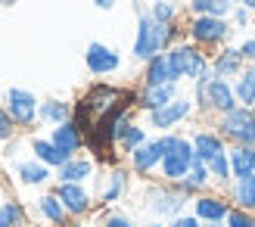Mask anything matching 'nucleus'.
<instances>
[{
  "mask_svg": "<svg viewBox=\"0 0 255 227\" xmlns=\"http://www.w3.org/2000/svg\"><path fill=\"white\" fill-rule=\"evenodd\" d=\"M193 103H196L199 112H209V115L212 112L215 115H224V112H231V109L240 106L237 94H234V84L218 78L212 69L202 75V78L193 81Z\"/></svg>",
  "mask_w": 255,
  "mask_h": 227,
  "instance_id": "1",
  "label": "nucleus"
},
{
  "mask_svg": "<svg viewBox=\"0 0 255 227\" xmlns=\"http://www.w3.org/2000/svg\"><path fill=\"white\" fill-rule=\"evenodd\" d=\"M174 25H162L149 16V12H140L137 16V37H134V59L140 62H149L156 59L162 50H168L171 41H174Z\"/></svg>",
  "mask_w": 255,
  "mask_h": 227,
  "instance_id": "2",
  "label": "nucleus"
},
{
  "mask_svg": "<svg viewBox=\"0 0 255 227\" xmlns=\"http://www.w3.org/2000/svg\"><path fill=\"white\" fill-rule=\"evenodd\" d=\"M190 203H193V199L184 196L174 184H165V181L149 184L146 193H143V209L152 215V221H165V224L181 218Z\"/></svg>",
  "mask_w": 255,
  "mask_h": 227,
  "instance_id": "3",
  "label": "nucleus"
},
{
  "mask_svg": "<svg viewBox=\"0 0 255 227\" xmlns=\"http://www.w3.org/2000/svg\"><path fill=\"white\" fill-rule=\"evenodd\" d=\"M193 162H196V149H193V140L184 134H177L171 131V140H168V149H165V159H162V165H159V178L165 184H177V181H184L190 168H193Z\"/></svg>",
  "mask_w": 255,
  "mask_h": 227,
  "instance_id": "4",
  "label": "nucleus"
},
{
  "mask_svg": "<svg viewBox=\"0 0 255 227\" xmlns=\"http://www.w3.org/2000/svg\"><path fill=\"white\" fill-rule=\"evenodd\" d=\"M215 131L231 146H255V109L237 106L231 112H224L215 121Z\"/></svg>",
  "mask_w": 255,
  "mask_h": 227,
  "instance_id": "5",
  "label": "nucleus"
},
{
  "mask_svg": "<svg viewBox=\"0 0 255 227\" xmlns=\"http://www.w3.org/2000/svg\"><path fill=\"white\" fill-rule=\"evenodd\" d=\"M168 59H171V69L177 75V81H196L212 69L209 56L202 53L196 44H174L168 50Z\"/></svg>",
  "mask_w": 255,
  "mask_h": 227,
  "instance_id": "6",
  "label": "nucleus"
},
{
  "mask_svg": "<svg viewBox=\"0 0 255 227\" xmlns=\"http://www.w3.org/2000/svg\"><path fill=\"white\" fill-rule=\"evenodd\" d=\"M168 140H171V134H159V137H149L140 149H134V153L128 156V168H131V174H137V178H149L152 171H159L162 159H165V149H168Z\"/></svg>",
  "mask_w": 255,
  "mask_h": 227,
  "instance_id": "7",
  "label": "nucleus"
},
{
  "mask_svg": "<svg viewBox=\"0 0 255 227\" xmlns=\"http://www.w3.org/2000/svg\"><path fill=\"white\" fill-rule=\"evenodd\" d=\"M3 109L9 112V118L16 121V128H31L37 124V109H41V100L25 87H9L3 97Z\"/></svg>",
  "mask_w": 255,
  "mask_h": 227,
  "instance_id": "8",
  "label": "nucleus"
},
{
  "mask_svg": "<svg viewBox=\"0 0 255 227\" xmlns=\"http://www.w3.org/2000/svg\"><path fill=\"white\" fill-rule=\"evenodd\" d=\"M196 112V103H193V97H177L171 100L168 106H162L156 112H149L146 121H149V128H156L159 134H171L177 124H184L190 115Z\"/></svg>",
  "mask_w": 255,
  "mask_h": 227,
  "instance_id": "9",
  "label": "nucleus"
},
{
  "mask_svg": "<svg viewBox=\"0 0 255 227\" xmlns=\"http://www.w3.org/2000/svg\"><path fill=\"white\" fill-rule=\"evenodd\" d=\"M53 193L59 196V203L66 206L72 221H84L87 215L97 212V203H94L91 190H87V184H56Z\"/></svg>",
  "mask_w": 255,
  "mask_h": 227,
  "instance_id": "10",
  "label": "nucleus"
},
{
  "mask_svg": "<svg viewBox=\"0 0 255 227\" xmlns=\"http://www.w3.org/2000/svg\"><path fill=\"white\" fill-rule=\"evenodd\" d=\"M131 168L125 165H109L106 174L100 178V209H112L116 203H122L125 193L131 190Z\"/></svg>",
  "mask_w": 255,
  "mask_h": 227,
  "instance_id": "11",
  "label": "nucleus"
},
{
  "mask_svg": "<svg viewBox=\"0 0 255 227\" xmlns=\"http://www.w3.org/2000/svg\"><path fill=\"white\" fill-rule=\"evenodd\" d=\"M193 215L202 221V224H215V221H227V215L234 212V203L227 199V193H218V190H206V193H199L193 203Z\"/></svg>",
  "mask_w": 255,
  "mask_h": 227,
  "instance_id": "12",
  "label": "nucleus"
},
{
  "mask_svg": "<svg viewBox=\"0 0 255 227\" xmlns=\"http://www.w3.org/2000/svg\"><path fill=\"white\" fill-rule=\"evenodd\" d=\"M190 37L193 44H202V47H215V44H224L227 34H231V25L224 19H215V16H196L190 22Z\"/></svg>",
  "mask_w": 255,
  "mask_h": 227,
  "instance_id": "13",
  "label": "nucleus"
},
{
  "mask_svg": "<svg viewBox=\"0 0 255 227\" xmlns=\"http://www.w3.org/2000/svg\"><path fill=\"white\" fill-rule=\"evenodd\" d=\"M84 66L91 69V75H112V72H119L122 56L112 47L100 44V41H91L87 50H84Z\"/></svg>",
  "mask_w": 255,
  "mask_h": 227,
  "instance_id": "14",
  "label": "nucleus"
},
{
  "mask_svg": "<svg viewBox=\"0 0 255 227\" xmlns=\"http://www.w3.org/2000/svg\"><path fill=\"white\" fill-rule=\"evenodd\" d=\"M146 140H149L146 128H143V124H137L131 115H125V118L116 124V146H119L122 156H131L134 149H140Z\"/></svg>",
  "mask_w": 255,
  "mask_h": 227,
  "instance_id": "15",
  "label": "nucleus"
},
{
  "mask_svg": "<svg viewBox=\"0 0 255 227\" xmlns=\"http://www.w3.org/2000/svg\"><path fill=\"white\" fill-rule=\"evenodd\" d=\"M12 178L22 187H44L53 181V168H47L37 159H16L12 162Z\"/></svg>",
  "mask_w": 255,
  "mask_h": 227,
  "instance_id": "16",
  "label": "nucleus"
},
{
  "mask_svg": "<svg viewBox=\"0 0 255 227\" xmlns=\"http://www.w3.org/2000/svg\"><path fill=\"white\" fill-rule=\"evenodd\" d=\"M94 171H97V162L91 156H75L53 171V181L56 184H87L94 178Z\"/></svg>",
  "mask_w": 255,
  "mask_h": 227,
  "instance_id": "17",
  "label": "nucleus"
},
{
  "mask_svg": "<svg viewBox=\"0 0 255 227\" xmlns=\"http://www.w3.org/2000/svg\"><path fill=\"white\" fill-rule=\"evenodd\" d=\"M190 140H193V149H196V159L199 162H209L212 159H218L227 153V143H224V137L218 131H212V128H202V131H193L190 134Z\"/></svg>",
  "mask_w": 255,
  "mask_h": 227,
  "instance_id": "18",
  "label": "nucleus"
},
{
  "mask_svg": "<svg viewBox=\"0 0 255 227\" xmlns=\"http://www.w3.org/2000/svg\"><path fill=\"white\" fill-rule=\"evenodd\" d=\"M50 140H53V146L66 159H75L84 149V134H81V128L75 121H66V124H59V128H53L50 131Z\"/></svg>",
  "mask_w": 255,
  "mask_h": 227,
  "instance_id": "19",
  "label": "nucleus"
},
{
  "mask_svg": "<svg viewBox=\"0 0 255 227\" xmlns=\"http://www.w3.org/2000/svg\"><path fill=\"white\" fill-rule=\"evenodd\" d=\"M34 209H37V218H41L44 224H50V227H69V224H72L66 206L59 203V196H56L53 190L37 196V199H34Z\"/></svg>",
  "mask_w": 255,
  "mask_h": 227,
  "instance_id": "20",
  "label": "nucleus"
},
{
  "mask_svg": "<svg viewBox=\"0 0 255 227\" xmlns=\"http://www.w3.org/2000/svg\"><path fill=\"white\" fill-rule=\"evenodd\" d=\"M177 84H156V87H140L137 94V109H143L146 115L149 112H156L162 106H168L171 100H177Z\"/></svg>",
  "mask_w": 255,
  "mask_h": 227,
  "instance_id": "21",
  "label": "nucleus"
},
{
  "mask_svg": "<svg viewBox=\"0 0 255 227\" xmlns=\"http://www.w3.org/2000/svg\"><path fill=\"white\" fill-rule=\"evenodd\" d=\"M246 69V59L240 56V50L237 47H224L221 53H215V59H212V72L218 75V78H240V72Z\"/></svg>",
  "mask_w": 255,
  "mask_h": 227,
  "instance_id": "22",
  "label": "nucleus"
},
{
  "mask_svg": "<svg viewBox=\"0 0 255 227\" xmlns=\"http://www.w3.org/2000/svg\"><path fill=\"white\" fill-rule=\"evenodd\" d=\"M156 84H181L177 75L171 69V59L168 53H159L156 59L146 62V72H143V87H156Z\"/></svg>",
  "mask_w": 255,
  "mask_h": 227,
  "instance_id": "23",
  "label": "nucleus"
},
{
  "mask_svg": "<svg viewBox=\"0 0 255 227\" xmlns=\"http://www.w3.org/2000/svg\"><path fill=\"white\" fill-rule=\"evenodd\" d=\"M72 103H66V100H41V109H37V121L41 124H50V128H59V124L72 121Z\"/></svg>",
  "mask_w": 255,
  "mask_h": 227,
  "instance_id": "24",
  "label": "nucleus"
},
{
  "mask_svg": "<svg viewBox=\"0 0 255 227\" xmlns=\"http://www.w3.org/2000/svg\"><path fill=\"white\" fill-rule=\"evenodd\" d=\"M227 199L234 203V209L255 212V174H246V178H237L231 187H227Z\"/></svg>",
  "mask_w": 255,
  "mask_h": 227,
  "instance_id": "25",
  "label": "nucleus"
},
{
  "mask_svg": "<svg viewBox=\"0 0 255 227\" xmlns=\"http://www.w3.org/2000/svg\"><path fill=\"white\" fill-rule=\"evenodd\" d=\"M28 149H31V159H37V162H44L47 168H59V165H66V156L59 153V149L53 146V140H50V137H31L28 140Z\"/></svg>",
  "mask_w": 255,
  "mask_h": 227,
  "instance_id": "26",
  "label": "nucleus"
},
{
  "mask_svg": "<svg viewBox=\"0 0 255 227\" xmlns=\"http://www.w3.org/2000/svg\"><path fill=\"white\" fill-rule=\"evenodd\" d=\"M227 159H231L234 181L255 174V146H227Z\"/></svg>",
  "mask_w": 255,
  "mask_h": 227,
  "instance_id": "27",
  "label": "nucleus"
},
{
  "mask_svg": "<svg viewBox=\"0 0 255 227\" xmlns=\"http://www.w3.org/2000/svg\"><path fill=\"white\" fill-rule=\"evenodd\" d=\"M234 94H237L240 106L255 109V62H249V66L240 72V78L234 81Z\"/></svg>",
  "mask_w": 255,
  "mask_h": 227,
  "instance_id": "28",
  "label": "nucleus"
},
{
  "mask_svg": "<svg viewBox=\"0 0 255 227\" xmlns=\"http://www.w3.org/2000/svg\"><path fill=\"white\" fill-rule=\"evenodd\" d=\"M190 9L196 16H215V19H224L227 12L237 9V0H190Z\"/></svg>",
  "mask_w": 255,
  "mask_h": 227,
  "instance_id": "29",
  "label": "nucleus"
},
{
  "mask_svg": "<svg viewBox=\"0 0 255 227\" xmlns=\"http://www.w3.org/2000/svg\"><path fill=\"white\" fill-rule=\"evenodd\" d=\"M0 227H28L22 203H16V199H6V203H0Z\"/></svg>",
  "mask_w": 255,
  "mask_h": 227,
  "instance_id": "30",
  "label": "nucleus"
},
{
  "mask_svg": "<svg viewBox=\"0 0 255 227\" xmlns=\"http://www.w3.org/2000/svg\"><path fill=\"white\" fill-rule=\"evenodd\" d=\"M100 218H97V227H137V221L122 209H97Z\"/></svg>",
  "mask_w": 255,
  "mask_h": 227,
  "instance_id": "31",
  "label": "nucleus"
},
{
  "mask_svg": "<svg viewBox=\"0 0 255 227\" xmlns=\"http://www.w3.org/2000/svg\"><path fill=\"white\" fill-rule=\"evenodd\" d=\"M149 16L156 19V22H162V25H171L174 16H177V6L171 3V0H156L152 9H149Z\"/></svg>",
  "mask_w": 255,
  "mask_h": 227,
  "instance_id": "32",
  "label": "nucleus"
},
{
  "mask_svg": "<svg viewBox=\"0 0 255 227\" xmlns=\"http://www.w3.org/2000/svg\"><path fill=\"white\" fill-rule=\"evenodd\" d=\"M16 121L9 118V112L0 106V143H9V140H16Z\"/></svg>",
  "mask_w": 255,
  "mask_h": 227,
  "instance_id": "33",
  "label": "nucleus"
},
{
  "mask_svg": "<svg viewBox=\"0 0 255 227\" xmlns=\"http://www.w3.org/2000/svg\"><path fill=\"white\" fill-rule=\"evenodd\" d=\"M224 227H255V212H243V209H234L227 215Z\"/></svg>",
  "mask_w": 255,
  "mask_h": 227,
  "instance_id": "34",
  "label": "nucleus"
},
{
  "mask_svg": "<svg viewBox=\"0 0 255 227\" xmlns=\"http://www.w3.org/2000/svg\"><path fill=\"white\" fill-rule=\"evenodd\" d=\"M168 227H202V221L193 215V212H184L181 218H174V221H168Z\"/></svg>",
  "mask_w": 255,
  "mask_h": 227,
  "instance_id": "35",
  "label": "nucleus"
},
{
  "mask_svg": "<svg viewBox=\"0 0 255 227\" xmlns=\"http://www.w3.org/2000/svg\"><path fill=\"white\" fill-rule=\"evenodd\" d=\"M237 50H240V56H243L246 62H255V37H249V41H243V44H240Z\"/></svg>",
  "mask_w": 255,
  "mask_h": 227,
  "instance_id": "36",
  "label": "nucleus"
},
{
  "mask_svg": "<svg viewBox=\"0 0 255 227\" xmlns=\"http://www.w3.org/2000/svg\"><path fill=\"white\" fill-rule=\"evenodd\" d=\"M249 19H252V12H249L246 6H237V9H234V22L240 25V28H246V25H249Z\"/></svg>",
  "mask_w": 255,
  "mask_h": 227,
  "instance_id": "37",
  "label": "nucleus"
},
{
  "mask_svg": "<svg viewBox=\"0 0 255 227\" xmlns=\"http://www.w3.org/2000/svg\"><path fill=\"white\" fill-rule=\"evenodd\" d=\"M94 3H97L100 9H112V6H116V0H94Z\"/></svg>",
  "mask_w": 255,
  "mask_h": 227,
  "instance_id": "38",
  "label": "nucleus"
},
{
  "mask_svg": "<svg viewBox=\"0 0 255 227\" xmlns=\"http://www.w3.org/2000/svg\"><path fill=\"white\" fill-rule=\"evenodd\" d=\"M237 6H246L249 12H255V0H237Z\"/></svg>",
  "mask_w": 255,
  "mask_h": 227,
  "instance_id": "39",
  "label": "nucleus"
},
{
  "mask_svg": "<svg viewBox=\"0 0 255 227\" xmlns=\"http://www.w3.org/2000/svg\"><path fill=\"white\" fill-rule=\"evenodd\" d=\"M140 227H168V224H165V221H152V218H149L146 224H140Z\"/></svg>",
  "mask_w": 255,
  "mask_h": 227,
  "instance_id": "40",
  "label": "nucleus"
},
{
  "mask_svg": "<svg viewBox=\"0 0 255 227\" xmlns=\"http://www.w3.org/2000/svg\"><path fill=\"white\" fill-rule=\"evenodd\" d=\"M202 227H224V224H221V221H215V224H202Z\"/></svg>",
  "mask_w": 255,
  "mask_h": 227,
  "instance_id": "41",
  "label": "nucleus"
},
{
  "mask_svg": "<svg viewBox=\"0 0 255 227\" xmlns=\"http://www.w3.org/2000/svg\"><path fill=\"white\" fill-rule=\"evenodd\" d=\"M69 227H84V221H72V224H69Z\"/></svg>",
  "mask_w": 255,
  "mask_h": 227,
  "instance_id": "42",
  "label": "nucleus"
},
{
  "mask_svg": "<svg viewBox=\"0 0 255 227\" xmlns=\"http://www.w3.org/2000/svg\"><path fill=\"white\" fill-rule=\"evenodd\" d=\"M0 3H12V0H0Z\"/></svg>",
  "mask_w": 255,
  "mask_h": 227,
  "instance_id": "43",
  "label": "nucleus"
}]
</instances>
